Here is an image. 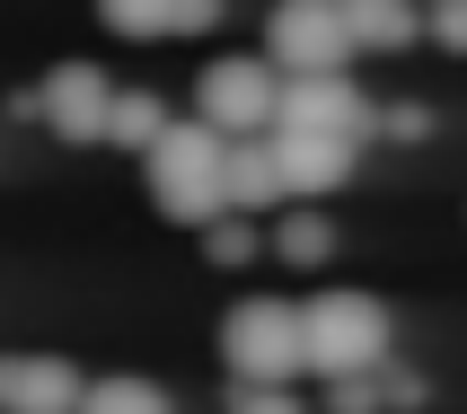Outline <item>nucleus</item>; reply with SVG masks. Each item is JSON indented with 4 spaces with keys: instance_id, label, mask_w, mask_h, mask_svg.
I'll use <instances>...</instances> for the list:
<instances>
[{
    "instance_id": "1",
    "label": "nucleus",
    "mask_w": 467,
    "mask_h": 414,
    "mask_svg": "<svg viewBox=\"0 0 467 414\" xmlns=\"http://www.w3.org/2000/svg\"><path fill=\"white\" fill-rule=\"evenodd\" d=\"M141 168H150V203L168 212V221H185V230H203V221L230 212V132L203 124V115L168 124L150 150H141Z\"/></svg>"
},
{
    "instance_id": "2",
    "label": "nucleus",
    "mask_w": 467,
    "mask_h": 414,
    "mask_svg": "<svg viewBox=\"0 0 467 414\" xmlns=\"http://www.w3.org/2000/svg\"><path fill=\"white\" fill-rule=\"evenodd\" d=\"M300 336H309V370L344 379V370H389V309L370 291H317L300 300Z\"/></svg>"
},
{
    "instance_id": "3",
    "label": "nucleus",
    "mask_w": 467,
    "mask_h": 414,
    "mask_svg": "<svg viewBox=\"0 0 467 414\" xmlns=\"http://www.w3.org/2000/svg\"><path fill=\"white\" fill-rule=\"evenodd\" d=\"M221 362H230V379H300L309 370L300 309L291 300H238L221 317Z\"/></svg>"
},
{
    "instance_id": "4",
    "label": "nucleus",
    "mask_w": 467,
    "mask_h": 414,
    "mask_svg": "<svg viewBox=\"0 0 467 414\" xmlns=\"http://www.w3.org/2000/svg\"><path fill=\"white\" fill-rule=\"evenodd\" d=\"M194 115L221 124L230 141L238 132H274V115H283V62H274V53H221V62L194 79Z\"/></svg>"
},
{
    "instance_id": "5",
    "label": "nucleus",
    "mask_w": 467,
    "mask_h": 414,
    "mask_svg": "<svg viewBox=\"0 0 467 414\" xmlns=\"http://www.w3.org/2000/svg\"><path fill=\"white\" fill-rule=\"evenodd\" d=\"M265 53H274L283 71H344V62H353L344 0H274V9H265Z\"/></svg>"
},
{
    "instance_id": "6",
    "label": "nucleus",
    "mask_w": 467,
    "mask_h": 414,
    "mask_svg": "<svg viewBox=\"0 0 467 414\" xmlns=\"http://www.w3.org/2000/svg\"><path fill=\"white\" fill-rule=\"evenodd\" d=\"M106 115H115V88H106L98 62H62V71H45V88H36V124H45L53 141L88 150V141H106Z\"/></svg>"
},
{
    "instance_id": "7",
    "label": "nucleus",
    "mask_w": 467,
    "mask_h": 414,
    "mask_svg": "<svg viewBox=\"0 0 467 414\" xmlns=\"http://www.w3.org/2000/svg\"><path fill=\"white\" fill-rule=\"evenodd\" d=\"M274 124H300V132H353V141H362L379 115H370V98H362L344 71H283V115H274Z\"/></svg>"
},
{
    "instance_id": "8",
    "label": "nucleus",
    "mask_w": 467,
    "mask_h": 414,
    "mask_svg": "<svg viewBox=\"0 0 467 414\" xmlns=\"http://www.w3.org/2000/svg\"><path fill=\"white\" fill-rule=\"evenodd\" d=\"M88 379L62 353H0V414H79Z\"/></svg>"
},
{
    "instance_id": "9",
    "label": "nucleus",
    "mask_w": 467,
    "mask_h": 414,
    "mask_svg": "<svg viewBox=\"0 0 467 414\" xmlns=\"http://www.w3.org/2000/svg\"><path fill=\"white\" fill-rule=\"evenodd\" d=\"M274 159H283V185L291 194H336L344 177H353V159H362V141L353 132H300V124H274Z\"/></svg>"
},
{
    "instance_id": "10",
    "label": "nucleus",
    "mask_w": 467,
    "mask_h": 414,
    "mask_svg": "<svg viewBox=\"0 0 467 414\" xmlns=\"http://www.w3.org/2000/svg\"><path fill=\"white\" fill-rule=\"evenodd\" d=\"M283 159H274V132H238L230 141V212H265L283 203Z\"/></svg>"
},
{
    "instance_id": "11",
    "label": "nucleus",
    "mask_w": 467,
    "mask_h": 414,
    "mask_svg": "<svg viewBox=\"0 0 467 414\" xmlns=\"http://www.w3.org/2000/svg\"><path fill=\"white\" fill-rule=\"evenodd\" d=\"M344 26H353V53H406L423 36L415 0H344Z\"/></svg>"
},
{
    "instance_id": "12",
    "label": "nucleus",
    "mask_w": 467,
    "mask_h": 414,
    "mask_svg": "<svg viewBox=\"0 0 467 414\" xmlns=\"http://www.w3.org/2000/svg\"><path fill=\"white\" fill-rule=\"evenodd\" d=\"M168 132V106L150 88H115V115H106V150H150Z\"/></svg>"
},
{
    "instance_id": "13",
    "label": "nucleus",
    "mask_w": 467,
    "mask_h": 414,
    "mask_svg": "<svg viewBox=\"0 0 467 414\" xmlns=\"http://www.w3.org/2000/svg\"><path fill=\"white\" fill-rule=\"evenodd\" d=\"M98 18L132 45H159V36H185L177 26V0H98Z\"/></svg>"
},
{
    "instance_id": "14",
    "label": "nucleus",
    "mask_w": 467,
    "mask_h": 414,
    "mask_svg": "<svg viewBox=\"0 0 467 414\" xmlns=\"http://www.w3.org/2000/svg\"><path fill=\"white\" fill-rule=\"evenodd\" d=\"M79 414H177V406H168V397H159L150 379H88Z\"/></svg>"
},
{
    "instance_id": "15",
    "label": "nucleus",
    "mask_w": 467,
    "mask_h": 414,
    "mask_svg": "<svg viewBox=\"0 0 467 414\" xmlns=\"http://www.w3.org/2000/svg\"><path fill=\"white\" fill-rule=\"evenodd\" d=\"M327 406L336 414H379L389 406V370H344V379H327Z\"/></svg>"
},
{
    "instance_id": "16",
    "label": "nucleus",
    "mask_w": 467,
    "mask_h": 414,
    "mask_svg": "<svg viewBox=\"0 0 467 414\" xmlns=\"http://www.w3.org/2000/svg\"><path fill=\"white\" fill-rule=\"evenodd\" d=\"M274 247H283L291 264H327V256H336V230H327L317 212H300V221H283V238H274Z\"/></svg>"
},
{
    "instance_id": "17",
    "label": "nucleus",
    "mask_w": 467,
    "mask_h": 414,
    "mask_svg": "<svg viewBox=\"0 0 467 414\" xmlns=\"http://www.w3.org/2000/svg\"><path fill=\"white\" fill-rule=\"evenodd\" d=\"M230 414H300L291 379H230Z\"/></svg>"
},
{
    "instance_id": "18",
    "label": "nucleus",
    "mask_w": 467,
    "mask_h": 414,
    "mask_svg": "<svg viewBox=\"0 0 467 414\" xmlns=\"http://www.w3.org/2000/svg\"><path fill=\"white\" fill-rule=\"evenodd\" d=\"M247 221H256V212H247ZM247 221H230V212L203 221V256L212 264H247V256H256V230H247Z\"/></svg>"
},
{
    "instance_id": "19",
    "label": "nucleus",
    "mask_w": 467,
    "mask_h": 414,
    "mask_svg": "<svg viewBox=\"0 0 467 414\" xmlns=\"http://www.w3.org/2000/svg\"><path fill=\"white\" fill-rule=\"evenodd\" d=\"M423 36L441 53H467V0H432V9H423Z\"/></svg>"
},
{
    "instance_id": "20",
    "label": "nucleus",
    "mask_w": 467,
    "mask_h": 414,
    "mask_svg": "<svg viewBox=\"0 0 467 414\" xmlns=\"http://www.w3.org/2000/svg\"><path fill=\"white\" fill-rule=\"evenodd\" d=\"M389 132H397V141H423V132H432V115H423V106H397Z\"/></svg>"
},
{
    "instance_id": "21",
    "label": "nucleus",
    "mask_w": 467,
    "mask_h": 414,
    "mask_svg": "<svg viewBox=\"0 0 467 414\" xmlns=\"http://www.w3.org/2000/svg\"><path fill=\"white\" fill-rule=\"evenodd\" d=\"M389 406H423V379H415V370H389Z\"/></svg>"
}]
</instances>
